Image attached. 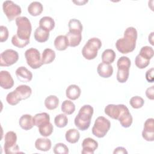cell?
<instances>
[{
    "label": "cell",
    "instance_id": "obj_46",
    "mask_svg": "<svg viewBox=\"0 0 154 154\" xmlns=\"http://www.w3.org/2000/svg\"><path fill=\"white\" fill-rule=\"evenodd\" d=\"M149 42L152 45H153V32H152L149 35Z\"/></svg>",
    "mask_w": 154,
    "mask_h": 154
},
{
    "label": "cell",
    "instance_id": "obj_23",
    "mask_svg": "<svg viewBox=\"0 0 154 154\" xmlns=\"http://www.w3.org/2000/svg\"><path fill=\"white\" fill-rule=\"evenodd\" d=\"M54 46L58 51H64L69 46V42L66 35H60L56 37L54 40Z\"/></svg>",
    "mask_w": 154,
    "mask_h": 154
},
{
    "label": "cell",
    "instance_id": "obj_41",
    "mask_svg": "<svg viewBox=\"0 0 154 154\" xmlns=\"http://www.w3.org/2000/svg\"><path fill=\"white\" fill-rule=\"evenodd\" d=\"M11 43L13 46L16 47L22 48L27 46L29 43V42H25V41L21 40L17 37L16 34H15L11 38Z\"/></svg>",
    "mask_w": 154,
    "mask_h": 154
},
{
    "label": "cell",
    "instance_id": "obj_17",
    "mask_svg": "<svg viewBox=\"0 0 154 154\" xmlns=\"http://www.w3.org/2000/svg\"><path fill=\"white\" fill-rule=\"evenodd\" d=\"M81 88L75 84H71L67 87L66 90V95L70 100H75L78 99L81 95Z\"/></svg>",
    "mask_w": 154,
    "mask_h": 154
},
{
    "label": "cell",
    "instance_id": "obj_11",
    "mask_svg": "<svg viewBox=\"0 0 154 154\" xmlns=\"http://www.w3.org/2000/svg\"><path fill=\"white\" fill-rule=\"evenodd\" d=\"M128 107L123 104H108L104 109L105 114L114 120H118L119 117L126 111H128Z\"/></svg>",
    "mask_w": 154,
    "mask_h": 154
},
{
    "label": "cell",
    "instance_id": "obj_1",
    "mask_svg": "<svg viewBox=\"0 0 154 154\" xmlns=\"http://www.w3.org/2000/svg\"><path fill=\"white\" fill-rule=\"evenodd\" d=\"M137 39V29L132 26L128 27L124 32V37L117 40L116 47L120 53L128 54L135 49Z\"/></svg>",
    "mask_w": 154,
    "mask_h": 154
},
{
    "label": "cell",
    "instance_id": "obj_27",
    "mask_svg": "<svg viewBox=\"0 0 154 154\" xmlns=\"http://www.w3.org/2000/svg\"><path fill=\"white\" fill-rule=\"evenodd\" d=\"M55 52L50 48L45 49L42 54V63L43 64L51 63L55 58Z\"/></svg>",
    "mask_w": 154,
    "mask_h": 154
},
{
    "label": "cell",
    "instance_id": "obj_8",
    "mask_svg": "<svg viewBox=\"0 0 154 154\" xmlns=\"http://www.w3.org/2000/svg\"><path fill=\"white\" fill-rule=\"evenodd\" d=\"M2 10L8 20L10 22L14 19L16 20L22 13L20 7L12 1H4L2 4Z\"/></svg>",
    "mask_w": 154,
    "mask_h": 154
},
{
    "label": "cell",
    "instance_id": "obj_47",
    "mask_svg": "<svg viewBox=\"0 0 154 154\" xmlns=\"http://www.w3.org/2000/svg\"><path fill=\"white\" fill-rule=\"evenodd\" d=\"M74 3H76L78 5H83L84 4H85V3H87L88 2V1H73Z\"/></svg>",
    "mask_w": 154,
    "mask_h": 154
},
{
    "label": "cell",
    "instance_id": "obj_2",
    "mask_svg": "<svg viewBox=\"0 0 154 154\" xmlns=\"http://www.w3.org/2000/svg\"><path fill=\"white\" fill-rule=\"evenodd\" d=\"M93 112V108L90 105H84L80 108L74 120L75 125L78 129L84 131L88 129Z\"/></svg>",
    "mask_w": 154,
    "mask_h": 154
},
{
    "label": "cell",
    "instance_id": "obj_36",
    "mask_svg": "<svg viewBox=\"0 0 154 154\" xmlns=\"http://www.w3.org/2000/svg\"><path fill=\"white\" fill-rule=\"evenodd\" d=\"M153 54H154V51L152 47L145 46H143L141 48L138 54L140 55L143 58L150 60L153 57Z\"/></svg>",
    "mask_w": 154,
    "mask_h": 154
},
{
    "label": "cell",
    "instance_id": "obj_6",
    "mask_svg": "<svg viewBox=\"0 0 154 154\" xmlns=\"http://www.w3.org/2000/svg\"><path fill=\"white\" fill-rule=\"evenodd\" d=\"M111 127L109 120L103 116L98 117L92 128V134L97 138L104 137Z\"/></svg>",
    "mask_w": 154,
    "mask_h": 154
},
{
    "label": "cell",
    "instance_id": "obj_14",
    "mask_svg": "<svg viewBox=\"0 0 154 154\" xmlns=\"http://www.w3.org/2000/svg\"><path fill=\"white\" fill-rule=\"evenodd\" d=\"M14 85V80L11 74L7 70H1L0 72V85L5 90L10 89Z\"/></svg>",
    "mask_w": 154,
    "mask_h": 154
},
{
    "label": "cell",
    "instance_id": "obj_12",
    "mask_svg": "<svg viewBox=\"0 0 154 154\" xmlns=\"http://www.w3.org/2000/svg\"><path fill=\"white\" fill-rule=\"evenodd\" d=\"M143 138L147 141L154 140V119L149 118L146 120L142 131Z\"/></svg>",
    "mask_w": 154,
    "mask_h": 154
},
{
    "label": "cell",
    "instance_id": "obj_18",
    "mask_svg": "<svg viewBox=\"0 0 154 154\" xmlns=\"http://www.w3.org/2000/svg\"><path fill=\"white\" fill-rule=\"evenodd\" d=\"M19 125L23 130L28 131L34 126L33 117L30 114H23L19 119Z\"/></svg>",
    "mask_w": 154,
    "mask_h": 154
},
{
    "label": "cell",
    "instance_id": "obj_44",
    "mask_svg": "<svg viewBox=\"0 0 154 154\" xmlns=\"http://www.w3.org/2000/svg\"><path fill=\"white\" fill-rule=\"evenodd\" d=\"M146 95L148 99L150 100H153L154 99V86L153 85L147 88L146 91Z\"/></svg>",
    "mask_w": 154,
    "mask_h": 154
},
{
    "label": "cell",
    "instance_id": "obj_38",
    "mask_svg": "<svg viewBox=\"0 0 154 154\" xmlns=\"http://www.w3.org/2000/svg\"><path fill=\"white\" fill-rule=\"evenodd\" d=\"M6 100L10 105H16L21 100L17 96L16 91L14 90L7 94L6 96Z\"/></svg>",
    "mask_w": 154,
    "mask_h": 154
},
{
    "label": "cell",
    "instance_id": "obj_5",
    "mask_svg": "<svg viewBox=\"0 0 154 154\" xmlns=\"http://www.w3.org/2000/svg\"><path fill=\"white\" fill-rule=\"evenodd\" d=\"M131 64V60L128 57L122 56L117 60V66L118 70L116 78L120 83H125L128 80Z\"/></svg>",
    "mask_w": 154,
    "mask_h": 154
},
{
    "label": "cell",
    "instance_id": "obj_34",
    "mask_svg": "<svg viewBox=\"0 0 154 154\" xmlns=\"http://www.w3.org/2000/svg\"><path fill=\"white\" fill-rule=\"evenodd\" d=\"M54 126L51 122L42 125L38 127V131L43 137H49L53 132Z\"/></svg>",
    "mask_w": 154,
    "mask_h": 154
},
{
    "label": "cell",
    "instance_id": "obj_33",
    "mask_svg": "<svg viewBox=\"0 0 154 154\" xmlns=\"http://www.w3.org/2000/svg\"><path fill=\"white\" fill-rule=\"evenodd\" d=\"M61 111L67 115L72 114L75 111V105L73 102L69 100H65L61 106Z\"/></svg>",
    "mask_w": 154,
    "mask_h": 154
},
{
    "label": "cell",
    "instance_id": "obj_43",
    "mask_svg": "<svg viewBox=\"0 0 154 154\" xmlns=\"http://www.w3.org/2000/svg\"><path fill=\"white\" fill-rule=\"evenodd\" d=\"M153 72H154V69L151 68L149 69L146 73V79L149 82H153L154 81Z\"/></svg>",
    "mask_w": 154,
    "mask_h": 154
},
{
    "label": "cell",
    "instance_id": "obj_24",
    "mask_svg": "<svg viewBox=\"0 0 154 154\" xmlns=\"http://www.w3.org/2000/svg\"><path fill=\"white\" fill-rule=\"evenodd\" d=\"M49 122H50V116L46 112L36 114L33 117L34 125L38 128L40 126Z\"/></svg>",
    "mask_w": 154,
    "mask_h": 154
},
{
    "label": "cell",
    "instance_id": "obj_29",
    "mask_svg": "<svg viewBox=\"0 0 154 154\" xmlns=\"http://www.w3.org/2000/svg\"><path fill=\"white\" fill-rule=\"evenodd\" d=\"M59 105V99L55 95H50L45 100V105L48 109H56Z\"/></svg>",
    "mask_w": 154,
    "mask_h": 154
},
{
    "label": "cell",
    "instance_id": "obj_10",
    "mask_svg": "<svg viewBox=\"0 0 154 154\" xmlns=\"http://www.w3.org/2000/svg\"><path fill=\"white\" fill-rule=\"evenodd\" d=\"M18 60L17 52L11 49H8L3 51L0 55V66L8 67L15 64Z\"/></svg>",
    "mask_w": 154,
    "mask_h": 154
},
{
    "label": "cell",
    "instance_id": "obj_13",
    "mask_svg": "<svg viewBox=\"0 0 154 154\" xmlns=\"http://www.w3.org/2000/svg\"><path fill=\"white\" fill-rule=\"evenodd\" d=\"M82 154H93L98 147V143L91 138H85L82 143Z\"/></svg>",
    "mask_w": 154,
    "mask_h": 154
},
{
    "label": "cell",
    "instance_id": "obj_20",
    "mask_svg": "<svg viewBox=\"0 0 154 154\" xmlns=\"http://www.w3.org/2000/svg\"><path fill=\"white\" fill-rule=\"evenodd\" d=\"M69 42V46L76 47L78 46L82 40V34L78 32H67L66 34Z\"/></svg>",
    "mask_w": 154,
    "mask_h": 154
},
{
    "label": "cell",
    "instance_id": "obj_4",
    "mask_svg": "<svg viewBox=\"0 0 154 154\" xmlns=\"http://www.w3.org/2000/svg\"><path fill=\"white\" fill-rule=\"evenodd\" d=\"M102 46L101 40L97 37L90 38L82 49L83 57L88 60L94 59L97 55V51Z\"/></svg>",
    "mask_w": 154,
    "mask_h": 154
},
{
    "label": "cell",
    "instance_id": "obj_22",
    "mask_svg": "<svg viewBox=\"0 0 154 154\" xmlns=\"http://www.w3.org/2000/svg\"><path fill=\"white\" fill-rule=\"evenodd\" d=\"M34 37L37 42L39 43H43L49 39V32L42 27L38 26L34 31Z\"/></svg>",
    "mask_w": 154,
    "mask_h": 154
},
{
    "label": "cell",
    "instance_id": "obj_35",
    "mask_svg": "<svg viewBox=\"0 0 154 154\" xmlns=\"http://www.w3.org/2000/svg\"><path fill=\"white\" fill-rule=\"evenodd\" d=\"M54 123L58 128H64L68 123L67 117L64 114H60L55 116L54 119Z\"/></svg>",
    "mask_w": 154,
    "mask_h": 154
},
{
    "label": "cell",
    "instance_id": "obj_26",
    "mask_svg": "<svg viewBox=\"0 0 154 154\" xmlns=\"http://www.w3.org/2000/svg\"><path fill=\"white\" fill-rule=\"evenodd\" d=\"M39 26L50 32L55 27V21L50 16L42 17L39 20Z\"/></svg>",
    "mask_w": 154,
    "mask_h": 154
},
{
    "label": "cell",
    "instance_id": "obj_21",
    "mask_svg": "<svg viewBox=\"0 0 154 154\" xmlns=\"http://www.w3.org/2000/svg\"><path fill=\"white\" fill-rule=\"evenodd\" d=\"M52 146L51 141L48 138H38L35 142V148L40 151L46 152L51 149Z\"/></svg>",
    "mask_w": 154,
    "mask_h": 154
},
{
    "label": "cell",
    "instance_id": "obj_32",
    "mask_svg": "<svg viewBox=\"0 0 154 154\" xmlns=\"http://www.w3.org/2000/svg\"><path fill=\"white\" fill-rule=\"evenodd\" d=\"M119 121L120 125L122 126L123 128H129L131 126L132 122H133V119L132 116H131L129 111H127L125 112L118 119Z\"/></svg>",
    "mask_w": 154,
    "mask_h": 154
},
{
    "label": "cell",
    "instance_id": "obj_31",
    "mask_svg": "<svg viewBox=\"0 0 154 154\" xmlns=\"http://www.w3.org/2000/svg\"><path fill=\"white\" fill-rule=\"evenodd\" d=\"M116 54L115 52L111 49H105L102 54V63L106 64H111L115 60Z\"/></svg>",
    "mask_w": 154,
    "mask_h": 154
},
{
    "label": "cell",
    "instance_id": "obj_9",
    "mask_svg": "<svg viewBox=\"0 0 154 154\" xmlns=\"http://www.w3.org/2000/svg\"><path fill=\"white\" fill-rule=\"evenodd\" d=\"M25 57L27 64L33 69H38L43 65L40 52L35 48L28 49L25 52Z\"/></svg>",
    "mask_w": 154,
    "mask_h": 154
},
{
    "label": "cell",
    "instance_id": "obj_42",
    "mask_svg": "<svg viewBox=\"0 0 154 154\" xmlns=\"http://www.w3.org/2000/svg\"><path fill=\"white\" fill-rule=\"evenodd\" d=\"M9 32L7 26L1 25L0 26V42H5L8 37Z\"/></svg>",
    "mask_w": 154,
    "mask_h": 154
},
{
    "label": "cell",
    "instance_id": "obj_7",
    "mask_svg": "<svg viewBox=\"0 0 154 154\" xmlns=\"http://www.w3.org/2000/svg\"><path fill=\"white\" fill-rule=\"evenodd\" d=\"M17 135L13 131L7 132L4 137V150L6 154H14L20 152L19 147L16 144Z\"/></svg>",
    "mask_w": 154,
    "mask_h": 154
},
{
    "label": "cell",
    "instance_id": "obj_39",
    "mask_svg": "<svg viewBox=\"0 0 154 154\" xmlns=\"http://www.w3.org/2000/svg\"><path fill=\"white\" fill-rule=\"evenodd\" d=\"M149 63H150V60L143 58L139 54H138L135 57V64L136 66L140 69L146 68L149 66Z\"/></svg>",
    "mask_w": 154,
    "mask_h": 154
},
{
    "label": "cell",
    "instance_id": "obj_30",
    "mask_svg": "<svg viewBox=\"0 0 154 154\" xmlns=\"http://www.w3.org/2000/svg\"><path fill=\"white\" fill-rule=\"evenodd\" d=\"M69 31L72 32L81 33L82 31V25L80 20L76 19H72L68 23Z\"/></svg>",
    "mask_w": 154,
    "mask_h": 154
},
{
    "label": "cell",
    "instance_id": "obj_16",
    "mask_svg": "<svg viewBox=\"0 0 154 154\" xmlns=\"http://www.w3.org/2000/svg\"><path fill=\"white\" fill-rule=\"evenodd\" d=\"M97 73L103 78H108L112 76L113 73V67L110 64L101 63L97 67Z\"/></svg>",
    "mask_w": 154,
    "mask_h": 154
},
{
    "label": "cell",
    "instance_id": "obj_19",
    "mask_svg": "<svg viewBox=\"0 0 154 154\" xmlns=\"http://www.w3.org/2000/svg\"><path fill=\"white\" fill-rule=\"evenodd\" d=\"M20 100H25L30 97L32 94V90L27 85H18L14 90Z\"/></svg>",
    "mask_w": 154,
    "mask_h": 154
},
{
    "label": "cell",
    "instance_id": "obj_40",
    "mask_svg": "<svg viewBox=\"0 0 154 154\" xmlns=\"http://www.w3.org/2000/svg\"><path fill=\"white\" fill-rule=\"evenodd\" d=\"M53 151L55 154H67L69 153V149L64 143H58L54 147Z\"/></svg>",
    "mask_w": 154,
    "mask_h": 154
},
{
    "label": "cell",
    "instance_id": "obj_3",
    "mask_svg": "<svg viewBox=\"0 0 154 154\" xmlns=\"http://www.w3.org/2000/svg\"><path fill=\"white\" fill-rule=\"evenodd\" d=\"M17 27V37L21 40L29 42L32 26L29 20L25 16H19L15 20Z\"/></svg>",
    "mask_w": 154,
    "mask_h": 154
},
{
    "label": "cell",
    "instance_id": "obj_15",
    "mask_svg": "<svg viewBox=\"0 0 154 154\" xmlns=\"http://www.w3.org/2000/svg\"><path fill=\"white\" fill-rule=\"evenodd\" d=\"M15 73L17 79L23 82H29L32 79V72L24 66L18 67L16 69Z\"/></svg>",
    "mask_w": 154,
    "mask_h": 154
},
{
    "label": "cell",
    "instance_id": "obj_28",
    "mask_svg": "<svg viewBox=\"0 0 154 154\" xmlns=\"http://www.w3.org/2000/svg\"><path fill=\"white\" fill-rule=\"evenodd\" d=\"M65 138L67 142L71 144H75L77 143L79 140V132L76 129H70L66 131Z\"/></svg>",
    "mask_w": 154,
    "mask_h": 154
},
{
    "label": "cell",
    "instance_id": "obj_37",
    "mask_svg": "<svg viewBox=\"0 0 154 154\" xmlns=\"http://www.w3.org/2000/svg\"><path fill=\"white\" fill-rule=\"evenodd\" d=\"M144 103V99L138 96H133L129 100V104L131 106L135 109H139L141 108Z\"/></svg>",
    "mask_w": 154,
    "mask_h": 154
},
{
    "label": "cell",
    "instance_id": "obj_25",
    "mask_svg": "<svg viewBox=\"0 0 154 154\" xmlns=\"http://www.w3.org/2000/svg\"><path fill=\"white\" fill-rule=\"evenodd\" d=\"M43 10V5L38 1L32 2L28 7V12L32 16H39L42 13Z\"/></svg>",
    "mask_w": 154,
    "mask_h": 154
},
{
    "label": "cell",
    "instance_id": "obj_45",
    "mask_svg": "<svg viewBox=\"0 0 154 154\" xmlns=\"http://www.w3.org/2000/svg\"><path fill=\"white\" fill-rule=\"evenodd\" d=\"M114 154H117V153H128L127 150H126V149L123 147H117V148H116L113 152Z\"/></svg>",
    "mask_w": 154,
    "mask_h": 154
}]
</instances>
